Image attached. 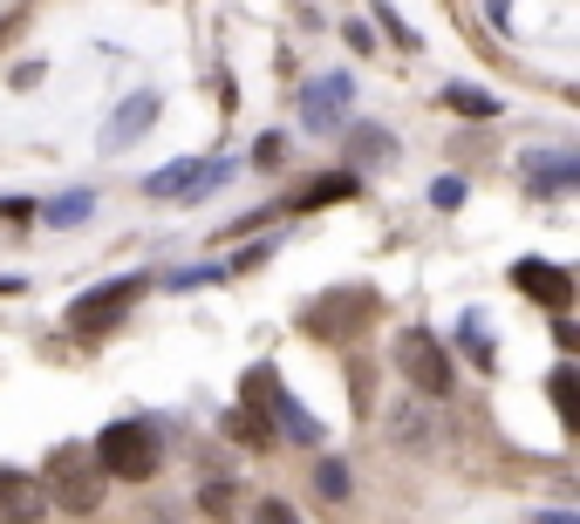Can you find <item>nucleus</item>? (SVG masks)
I'll list each match as a JSON object with an SVG mask.
<instances>
[{
  "label": "nucleus",
  "mask_w": 580,
  "mask_h": 524,
  "mask_svg": "<svg viewBox=\"0 0 580 524\" xmlns=\"http://www.w3.org/2000/svg\"><path fill=\"white\" fill-rule=\"evenodd\" d=\"M96 463H103V477H124V483H144L150 470L165 463V442L150 436L144 423H109V429L96 436Z\"/></svg>",
  "instance_id": "obj_1"
},
{
  "label": "nucleus",
  "mask_w": 580,
  "mask_h": 524,
  "mask_svg": "<svg viewBox=\"0 0 580 524\" xmlns=\"http://www.w3.org/2000/svg\"><path fill=\"white\" fill-rule=\"evenodd\" d=\"M103 463L83 450V442H62V450H49V463H42V491H55L62 498V511H96L103 504Z\"/></svg>",
  "instance_id": "obj_2"
},
{
  "label": "nucleus",
  "mask_w": 580,
  "mask_h": 524,
  "mask_svg": "<svg viewBox=\"0 0 580 524\" xmlns=\"http://www.w3.org/2000/svg\"><path fill=\"white\" fill-rule=\"evenodd\" d=\"M369 313H376V293L369 287H335V293L300 307V328L315 334V341H341V334H356Z\"/></svg>",
  "instance_id": "obj_3"
},
{
  "label": "nucleus",
  "mask_w": 580,
  "mask_h": 524,
  "mask_svg": "<svg viewBox=\"0 0 580 524\" xmlns=\"http://www.w3.org/2000/svg\"><path fill=\"white\" fill-rule=\"evenodd\" d=\"M246 402H260V409L274 416V429H281L287 442H321V423H315V416H307L300 402L281 388V375H274V368H253V375H246Z\"/></svg>",
  "instance_id": "obj_4"
},
{
  "label": "nucleus",
  "mask_w": 580,
  "mask_h": 524,
  "mask_svg": "<svg viewBox=\"0 0 580 524\" xmlns=\"http://www.w3.org/2000/svg\"><path fill=\"white\" fill-rule=\"evenodd\" d=\"M137 293H144V279H109V287H96V293H83L68 307V328L75 334H103V328H116V320L137 307Z\"/></svg>",
  "instance_id": "obj_5"
},
{
  "label": "nucleus",
  "mask_w": 580,
  "mask_h": 524,
  "mask_svg": "<svg viewBox=\"0 0 580 524\" xmlns=\"http://www.w3.org/2000/svg\"><path fill=\"white\" fill-rule=\"evenodd\" d=\"M397 368H403L410 388H423V395H444V388H451V361H444V347L423 334V328H403V334H397Z\"/></svg>",
  "instance_id": "obj_6"
},
{
  "label": "nucleus",
  "mask_w": 580,
  "mask_h": 524,
  "mask_svg": "<svg viewBox=\"0 0 580 524\" xmlns=\"http://www.w3.org/2000/svg\"><path fill=\"white\" fill-rule=\"evenodd\" d=\"M225 178H232L225 157H212L205 171H199V157H178V164H165V171L144 178V197H205V191H219Z\"/></svg>",
  "instance_id": "obj_7"
},
{
  "label": "nucleus",
  "mask_w": 580,
  "mask_h": 524,
  "mask_svg": "<svg viewBox=\"0 0 580 524\" xmlns=\"http://www.w3.org/2000/svg\"><path fill=\"white\" fill-rule=\"evenodd\" d=\"M513 287H519L526 300H539V307H553V313L573 307V279H567L553 259H519V266H513Z\"/></svg>",
  "instance_id": "obj_8"
},
{
  "label": "nucleus",
  "mask_w": 580,
  "mask_h": 524,
  "mask_svg": "<svg viewBox=\"0 0 580 524\" xmlns=\"http://www.w3.org/2000/svg\"><path fill=\"white\" fill-rule=\"evenodd\" d=\"M348 96H356V83H348V75H315V83H307V130H335L341 124V109H348Z\"/></svg>",
  "instance_id": "obj_9"
},
{
  "label": "nucleus",
  "mask_w": 580,
  "mask_h": 524,
  "mask_svg": "<svg viewBox=\"0 0 580 524\" xmlns=\"http://www.w3.org/2000/svg\"><path fill=\"white\" fill-rule=\"evenodd\" d=\"M150 124H158V96L144 89V96H130V103H124V109H116L109 124H103V150H109V157H116V150H130V143H137Z\"/></svg>",
  "instance_id": "obj_10"
},
{
  "label": "nucleus",
  "mask_w": 580,
  "mask_h": 524,
  "mask_svg": "<svg viewBox=\"0 0 580 524\" xmlns=\"http://www.w3.org/2000/svg\"><path fill=\"white\" fill-rule=\"evenodd\" d=\"M390 436L403 442V450H437V436H444V423H437L431 409H416V402H403V409L390 416Z\"/></svg>",
  "instance_id": "obj_11"
},
{
  "label": "nucleus",
  "mask_w": 580,
  "mask_h": 524,
  "mask_svg": "<svg viewBox=\"0 0 580 524\" xmlns=\"http://www.w3.org/2000/svg\"><path fill=\"white\" fill-rule=\"evenodd\" d=\"M34 511H42V491H34V477L0 470V517H34Z\"/></svg>",
  "instance_id": "obj_12"
},
{
  "label": "nucleus",
  "mask_w": 580,
  "mask_h": 524,
  "mask_svg": "<svg viewBox=\"0 0 580 524\" xmlns=\"http://www.w3.org/2000/svg\"><path fill=\"white\" fill-rule=\"evenodd\" d=\"M89 212H96V191H62V197H49V205L34 212V218H49V225H62V232H68V225H83Z\"/></svg>",
  "instance_id": "obj_13"
},
{
  "label": "nucleus",
  "mask_w": 580,
  "mask_h": 524,
  "mask_svg": "<svg viewBox=\"0 0 580 524\" xmlns=\"http://www.w3.org/2000/svg\"><path fill=\"white\" fill-rule=\"evenodd\" d=\"M348 150H356V164H390V157H397V137L376 130V124H362L356 137H348Z\"/></svg>",
  "instance_id": "obj_14"
},
{
  "label": "nucleus",
  "mask_w": 580,
  "mask_h": 524,
  "mask_svg": "<svg viewBox=\"0 0 580 524\" xmlns=\"http://www.w3.org/2000/svg\"><path fill=\"white\" fill-rule=\"evenodd\" d=\"M444 103H451L457 116H478V124H485V116H498V96H485V89H472V83H451Z\"/></svg>",
  "instance_id": "obj_15"
},
{
  "label": "nucleus",
  "mask_w": 580,
  "mask_h": 524,
  "mask_svg": "<svg viewBox=\"0 0 580 524\" xmlns=\"http://www.w3.org/2000/svg\"><path fill=\"white\" fill-rule=\"evenodd\" d=\"M580 171H573V157H547V171H532V191H567Z\"/></svg>",
  "instance_id": "obj_16"
},
{
  "label": "nucleus",
  "mask_w": 580,
  "mask_h": 524,
  "mask_svg": "<svg viewBox=\"0 0 580 524\" xmlns=\"http://www.w3.org/2000/svg\"><path fill=\"white\" fill-rule=\"evenodd\" d=\"M225 279V266H184V272H171V287L184 293V287H219Z\"/></svg>",
  "instance_id": "obj_17"
},
{
  "label": "nucleus",
  "mask_w": 580,
  "mask_h": 524,
  "mask_svg": "<svg viewBox=\"0 0 580 524\" xmlns=\"http://www.w3.org/2000/svg\"><path fill=\"white\" fill-rule=\"evenodd\" d=\"M315 483H321V498H335V504H341V498H348V470H341V463H335V457H328V463H321V470H315Z\"/></svg>",
  "instance_id": "obj_18"
},
{
  "label": "nucleus",
  "mask_w": 580,
  "mask_h": 524,
  "mask_svg": "<svg viewBox=\"0 0 580 524\" xmlns=\"http://www.w3.org/2000/svg\"><path fill=\"white\" fill-rule=\"evenodd\" d=\"M573 382H580L573 368H553V402H560V416H567V423L580 416V402H573Z\"/></svg>",
  "instance_id": "obj_19"
},
{
  "label": "nucleus",
  "mask_w": 580,
  "mask_h": 524,
  "mask_svg": "<svg viewBox=\"0 0 580 524\" xmlns=\"http://www.w3.org/2000/svg\"><path fill=\"white\" fill-rule=\"evenodd\" d=\"M457 347H464V354H478V361H492V341L478 334V320H472V313H464V328H457Z\"/></svg>",
  "instance_id": "obj_20"
},
{
  "label": "nucleus",
  "mask_w": 580,
  "mask_h": 524,
  "mask_svg": "<svg viewBox=\"0 0 580 524\" xmlns=\"http://www.w3.org/2000/svg\"><path fill=\"white\" fill-rule=\"evenodd\" d=\"M431 205H437V212H457V205H464V184H457V178H437V184H431Z\"/></svg>",
  "instance_id": "obj_21"
},
{
  "label": "nucleus",
  "mask_w": 580,
  "mask_h": 524,
  "mask_svg": "<svg viewBox=\"0 0 580 524\" xmlns=\"http://www.w3.org/2000/svg\"><path fill=\"white\" fill-rule=\"evenodd\" d=\"M348 191H356L348 178H328V184H315V191H307V205H335V197H348Z\"/></svg>",
  "instance_id": "obj_22"
},
{
  "label": "nucleus",
  "mask_w": 580,
  "mask_h": 524,
  "mask_svg": "<svg viewBox=\"0 0 580 524\" xmlns=\"http://www.w3.org/2000/svg\"><path fill=\"white\" fill-rule=\"evenodd\" d=\"M341 34H348V49H362V55H369V49H376V34H369V28H362V21H348V28H341Z\"/></svg>",
  "instance_id": "obj_23"
},
{
  "label": "nucleus",
  "mask_w": 580,
  "mask_h": 524,
  "mask_svg": "<svg viewBox=\"0 0 580 524\" xmlns=\"http://www.w3.org/2000/svg\"><path fill=\"white\" fill-rule=\"evenodd\" d=\"M485 21L492 28H513V0H485Z\"/></svg>",
  "instance_id": "obj_24"
},
{
  "label": "nucleus",
  "mask_w": 580,
  "mask_h": 524,
  "mask_svg": "<svg viewBox=\"0 0 580 524\" xmlns=\"http://www.w3.org/2000/svg\"><path fill=\"white\" fill-rule=\"evenodd\" d=\"M8 34H14V21H0V42H8Z\"/></svg>",
  "instance_id": "obj_25"
}]
</instances>
